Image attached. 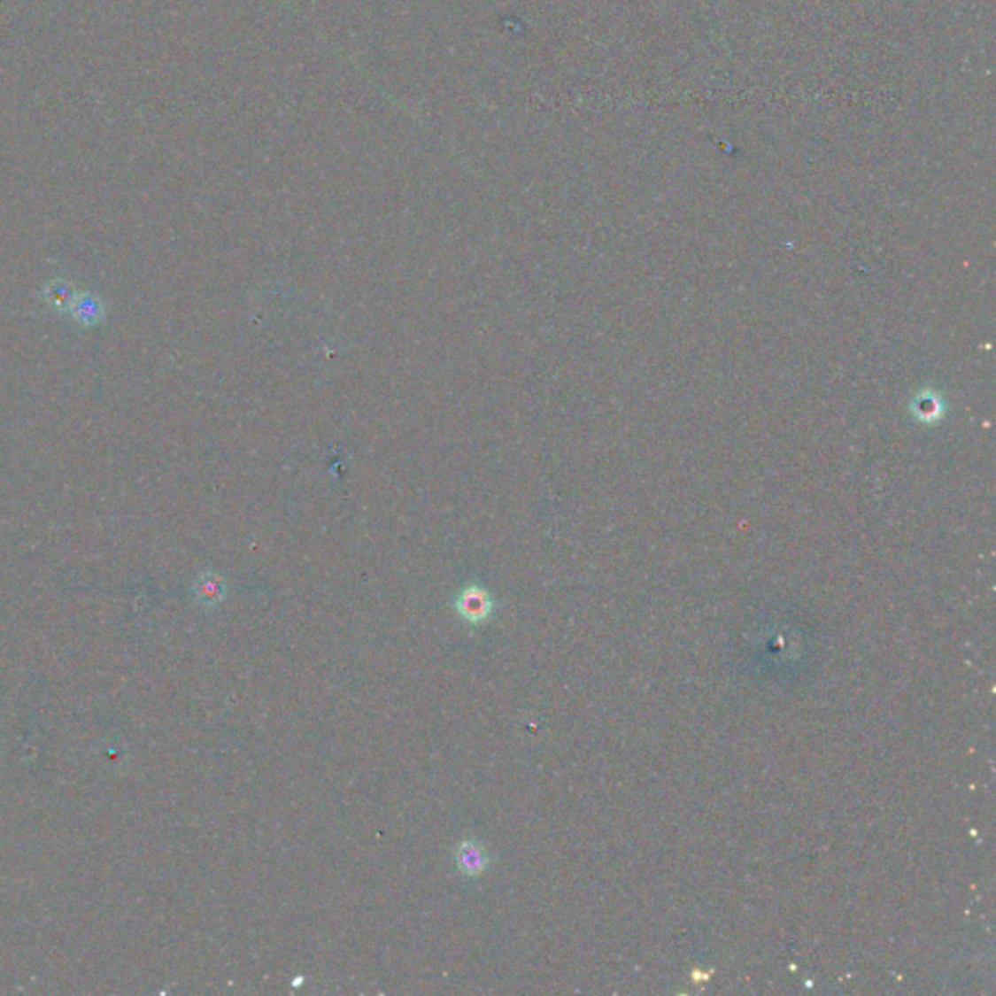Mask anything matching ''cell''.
Segmentation results:
<instances>
[{
  "label": "cell",
  "instance_id": "obj_1",
  "mask_svg": "<svg viewBox=\"0 0 996 996\" xmlns=\"http://www.w3.org/2000/svg\"><path fill=\"white\" fill-rule=\"evenodd\" d=\"M453 611L467 625H483L495 614V598L485 586L471 582L453 598Z\"/></svg>",
  "mask_w": 996,
  "mask_h": 996
},
{
  "label": "cell",
  "instance_id": "obj_2",
  "mask_svg": "<svg viewBox=\"0 0 996 996\" xmlns=\"http://www.w3.org/2000/svg\"><path fill=\"white\" fill-rule=\"evenodd\" d=\"M456 870L466 877H481L490 868V854L477 839H463L453 849Z\"/></svg>",
  "mask_w": 996,
  "mask_h": 996
},
{
  "label": "cell",
  "instance_id": "obj_3",
  "mask_svg": "<svg viewBox=\"0 0 996 996\" xmlns=\"http://www.w3.org/2000/svg\"><path fill=\"white\" fill-rule=\"evenodd\" d=\"M68 313L73 315V320L82 325V328H96V325L104 323L105 315H107V308L104 300L100 296L94 294V292H78L76 298L71 305V310Z\"/></svg>",
  "mask_w": 996,
  "mask_h": 996
},
{
  "label": "cell",
  "instance_id": "obj_4",
  "mask_svg": "<svg viewBox=\"0 0 996 996\" xmlns=\"http://www.w3.org/2000/svg\"><path fill=\"white\" fill-rule=\"evenodd\" d=\"M226 590H228V586H226V580L222 576L216 575V572H203V575H199L195 580L193 596L197 599V604H201L205 607H214L226 598Z\"/></svg>",
  "mask_w": 996,
  "mask_h": 996
},
{
  "label": "cell",
  "instance_id": "obj_5",
  "mask_svg": "<svg viewBox=\"0 0 996 996\" xmlns=\"http://www.w3.org/2000/svg\"><path fill=\"white\" fill-rule=\"evenodd\" d=\"M76 289L71 281L53 279L43 286V302L55 312H68L76 298Z\"/></svg>",
  "mask_w": 996,
  "mask_h": 996
}]
</instances>
